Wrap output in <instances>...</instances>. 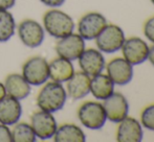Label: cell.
Returning a JSON list of instances; mask_svg holds the SVG:
<instances>
[{
    "instance_id": "obj_1",
    "label": "cell",
    "mask_w": 154,
    "mask_h": 142,
    "mask_svg": "<svg viewBox=\"0 0 154 142\" xmlns=\"http://www.w3.org/2000/svg\"><path fill=\"white\" fill-rule=\"evenodd\" d=\"M66 99V89L61 83L51 81L43 84V87L37 94L36 102L40 110L55 113L63 109Z\"/></svg>"
},
{
    "instance_id": "obj_2",
    "label": "cell",
    "mask_w": 154,
    "mask_h": 142,
    "mask_svg": "<svg viewBox=\"0 0 154 142\" xmlns=\"http://www.w3.org/2000/svg\"><path fill=\"white\" fill-rule=\"evenodd\" d=\"M43 28L49 36L61 39L73 33L75 22L72 18L65 12L57 8L46 10L43 15Z\"/></svg>"
},
{
    "instance_id": "obj_3",
    "label": "cell",
    "mask_w": 154,
    "mask_h": 142,
    "mask_svg": "<svg viewBox=\"0 0 154 142\" xmlns=\"http://www.w3.org/2000/svg\"><path fill=\"white\" fill-rule=\"evenodd\" d=\"M22 76L31 86H42L49 78L47 60L41 55L29 58L22 66Z\"/></svg>"
},
{
    "instance_id": "obj_4",
    "label": "cell",
    "mask_w": 154,
    "mask_h": 142,
    "mask_svg": "<svg viewBox=\"0 0 154 142\" xmlns=\"http://www.w3.org/2000/svg\"><path fill=\"white\" fill-rule=\"evenodd\" d=\"M95 44L101 52L114 53L122 49L125 42V34L120 26L114 24H107L97 35Z\"/></svg>"
},
{
    "instance_id": "obj_5",
    "label": "cell",
    "mask_w": 154,
    "mask_h": 142,
    "mask_svg": "<svg viewBox=\"0 0 154 142\" xmlns=\"http://www.w3.org/2000/svg\"><path fill=\"white\" fill-rule=\"evenodd\" d=\"M78 118L85 128L89 130H100L106 123L107 116L103 104L97 102H86L78 110Z\"/></svg>"
},
{
    "instance_id": "obj_6",
    "label": "cell",
    "mask_w": 154,
    "mask_h": 142,
    "mask_svg": "<svg viewBox=\"0 0 154 142\" xmlns=\"http://www.w3.org/2000/svg\"><path fill=\"white\" fill-rule=\"evenodd\" d=\"M18 37L20 41L29 48L39 47L44 41L45 31L43 26L34 19H24L18 24Z\"/></svg>"
},
{
    "instance_id": "obj_7",
    "label": "cell",
    "mask_w": 154,
    "mask_h": 142,
    "mask_svg": "<svg viewBox=\"0 0 154 142\" xmlns=\"http://www.w3.org/2000/svg\"><path fill=\"white\" fill-rule=\"evenodd\" d=\"M31 126L37 138L41 140L53 138L58 128L57 121L53 113L43 111V110L34 112L32 114Z\"/></svg>"
},
{
    "instance_id": "obj_8",
    "label": "cell",
    "mask_w": 154,
    "mask_h": 142,
    "mask_svg": "<svg viewBox=\"0 0 154 142\" xmlns=\"http://www.w3.org/2000/svg\"><path fill=\"white\" fill-rule=\"evenodd\" d=\"M56 44V52L58 57L64 58L69 61H75L85 50V40L79 34L71 33L70 35L58 39Z\"/></svg>"
},
{
    "instance_id": "obj_9",
    "label": "cell",
    "mask_w": 154,
    "mask_h": 142,
    "mask_svg": "<svg viewBox=\"0 0 154 142\" xmlns=\"http://www.w3.org/2000/svg\"><path fill=\"white\" fill-rule=\"evenodd\" d=\"M123 57L132 66L140 65L148 60L149 46L143 39L131 37L124 42L122 46Z\"/></svg>"
},
{
    "instance_id": "obj_10",
    "label": "cell",
    "mask_w": 154,
    "mask_h": 142,
    "mask_svg": "<svg viewBox=\"0 0 154 142\" xmlns=\"http://www.w3.org/2000/svg\"><path fill=\"white\" fill-rule=\"evenodd\" d=\"M106 25L107 19L105 16L97 12H90L79 20L78 33L84 40H94Z\"/></svg>"
},
{
    "instance_id": "obj_11",
    "label": "cell",
    "mask_w": 154,
    "mask_h": 142,
    "mask_svg": "<svg viewBox=\"0 0 154 142\" xmlns=\"http://www.w3.org/2000/svg\"><path fill=\"white\" fill-rule=\"evenodd\" d=\"M103 107L105 109L107 120L114 123L122 121L124 118L127 117L129 112L127 98L119 92H113L109 97L106 98L103 102Z\"/></svg>"
},
{
    "instance_id": "obj_12",
    "label": "cell",
    "mask_w": 154,
    "mask_h": 142,
    "mask_svg": "<svg viewBox=\"0 0 154 142\" xmlns=\"http://www.w3.org/2000/svg\"><path fill=\"white\" fill-rule=\"evenodd\" d=\"M107 75L114 85L124 86L129 84L133 77V66L124 58H116L106 66Z\"/></svg>"
},
{
    "instance_id": "obj_13",
    "label": "cell",
    "mask_w": 154,
    "mask_h": 142,
    "mask_svg": "<svg viewBox=\"0 0 154 142\" xmlns=\"http://www.w3.org/2000/svg\"><path fill=\"white\" fill-rule=\"evenodd\" d=\"M78 60L81 70L90 77L102 73L105 68V58L97 49H85Z\"/></svg>"
},
{
    "instance_id": "obj_14",
    "label": "cell",
    "mask_w": 154,
    "mask_h": 142,
    "mask_svg": "<svg viewBox=\"0 0 154 142\" xmlns=\"http://www.w3.org/2000/svg\"><path fill=\"white\" fill-rule=\"evenodd\" d=\"M90 78L91 77L83 71L75 72L66 81L67 96L75 100L81 99L90 93Z\"/></svg>"
},
{
    "instance_id": "obj_15",
    "label": "cell",
    "mask_w": 154,
    "mask_h": 142,
    "mask_svg": "<svg viewBox=\"0 0 154 142\" xmlns=\"http://www.w3.org/2000/svg\"><path fill=\"white\" fill-rule=\"evenodd\" d=\"M116 132L119 142H140L143 140V129L138 120L133 117H126L121 122Z\"/></svg>"
},
{
    "instance_id": "obj_16",
    "label": "cell",
    "mask_w": 154,
    "mask_h": 142,
    "mask_svg": "<svg viewBox=\"0 0 154 142\" xmlns=\"http://www.w3.org/2000/svg\"><path fill=\"white\" fill-rule=\"evenodd\" d=\"M22 115V107L20 100L6 94L0 100V123L5 126H14L19 121Z\"/></svg>"
},
{
    "instance_id": "obj_17",
    "label": "cell",
    "mask_w": 154,
    "mask_h": 142,
    "mask_svg": "<svg viewBox=\"0 0 154 142\" xmlns=\"http://www.w3.org/2000/svg\"><path fill=\"white\" fill-rule=\"evenodd\" d=\"M3 85L6 94L18 100L26 98L32 91L31 85L25 81L22 74H19V73H11L6 75Z\"/></svg>"
},
{
    "instance_id": "obj_18",
    "label": "cell",
    "mask_w": 154,
    "mask_h": 142,
    "mask_svg": "<svg viewBox=\"0 0 154 142\" xmlns=\"http://www.w3.org/2000/svg\"><path fill=\"white\" fill-rule=\"evenodd\" d=\"M49 78L57 83H65L73 75L75 67L71 61L64 58L58 57L48 63Z\"/></svg>"
},
{
    "instance_id": "obj_19",
    "label": "cell",
    "mask_w": 154,
    "mask_h": 142,
    "mask_svg": "<svg viewBox=\"0 0 154 142\" xmlns=\"http://www.w3.org/2000/svg\"><path fill=\"white\" fill-rule=\"evenodd\" d=\"M114 92V83L107 74L99 73L90 78V93L97 99L105 100Z\"/></svg>"
},
{
    "instance_id": "obj_20",
    "label": "cell",
    "mask_w": 154,
    "mask_h": 142,
    "mask_svg": "<svg viewBox=\"0 0 154 142\" xmlns=\"http://www.w3.org/2000/svg\"><path fill=\"white\" fill-rule=\"evenodd\" d=\"M53 138L56 142H85L86 135L80 126L73 123H64L58 126Z\"/></svg>"
},
{
    "instance_id": "obj_21",
    "label": "cell",
    "mask_w": 154,
    "mask_h": 142,
    "mask_svg": "<svg viewBox=\"0 0 154 142\" xmlns=\"http://www.w3.org/2000/svg\"><path fill=\"white\" fill-rule=\"evenodd\" d=\"M16 22L8 10H0V42H8L15 34Z\"/></svg>"
},
{
    "instance_id": "obj_22",
    "label": "cell",
    "mask_w": 154,
    "mask_h": 142,
    "mask_svg": "<svg viewBox=\"0 0 154 142\" xmlns=\"http://www.w3.org/2000/svg\"><path fill=\"white\" fill-rule=\"evenodd\" d=\"M11 133H12V141L14 142H35L37 139L31 123L27 122L18 121L14 124Z\"/></svg>"
},
{
    "instance_id": "obj_23",
    "label": "cell",
    "mask_w": 154,
    "mask_h": 142,
    "mask_svg": "<svg viewBox=\"0 0 154 142\" xmlns=\"http://www.w3.org/2000/svg\"><path fill=\"white\" fill-rule=\"evenodd\" d=\"M140 122L146 129L154 132V105H150L143 110Z\"/></svg>"
},
{
    "instance_id": "obj_24",
    "label": "cell",
    "mask_w": 154,
    "mask_h": 142,
    "mask_svg": "<svg viewBox=\"0 0 154 142\" xmlns=\"http://www.w3.org/2000/svg\"><path fill=\"white\" fill-rule=\"evenodd\" d=\"M144 34L149 41L154 43V16L146 21L144 25Z\"/></svg>"
},
{
    "instance_id": "obj_25",
    "label": "cell",
    "mask_w": 154,
    "mask_h": 142,
    "mask_svg": "<svg viewBox=\"0 0 154 142\" xmlns=\"http://www.w3.org/2000/svg\"><path fill=\"white\" fill-rule=\"evenodd\" d=\"M12 141V133L8 129V126L0 123V142H11Z\"/></svg>"
},
{
    "instance_id": "obj_26",
    "label": "cell",
    "mask_w": 154,
    "mask_h": 142,
    "mask_svg": "<svg viewBox=\"0 0 154 142\" xmlns=\"http://www.w3.org/2000/svg\"><path fill=\"white\" fill-rule=\"evenodd\" d=\"M41 3H43L44 5L49 6V7H58L61 6L65 2V0H40Z\"/></svg>"
},
{
    "instance_id": "obj_27",
    "label": "cell",
    "mask_w": 154,
    "mask_h": 142,
    "mask_svg": "<svg viewBox=\"0 0 154 142\" xmlns=\"http://www.w3.org/2000/svg\"><path fill=\"white\" fill-rule=\"evenodd\" d=\"M16 3V0H0V10H10Z\"/></svg>"
},
{
    "instance_id": "obj_28",
    "label": "cell",
    "mask_w": 154,
    "mask_h": 142,
    "mask_svg": "<svg viewBox=\"0 0 154 142\" xmlns=\"http://www.w3.org/2000/svg\"><path fill=\"white\" fill-rule=\"evenodd\" d=\"M148 60L151 64L154 66V45L151 47H149V55H148Z\"/></svg>"
},
{
    "instance_id": "obj_29",
    "label": "cell",
    "mask_w": 154,
    "mask_h": 142,
    "mask_svg": "<svg viewBox=\"0 0 154 142\" xmlns=\"http://www.w3.org/2000/svg\"><path fill=\"white\" fill-rule=\"evenodd\" d=\"M6 95V91H5V88H4V85L3 83L0 81V100Z\"/></svg>"
},
{
    "instance_id": "obj_30",
    "label": "cell",
    "mask_w": 154,
    "mask_h": 142,
    "mask_svg": "<svg viewBox=\"0 0 154 142\" xmlns=\"http://www.w3.org/2000/svg\"><path fill=\"white\" fill-rule=\"evenodd\" d=\"M151 2H152V3L154 4V0H151Z\"/></svg>"
}]
</instances>
